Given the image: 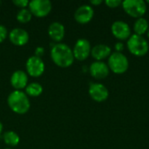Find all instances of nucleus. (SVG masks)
<instances>
[{
  "mask_svg": "<svg viewBox=\"0 0 149 149\" xmlns=\"http://www.w3.org/2000/svg\"><path fill=\"white\" fill-rule=\"evenodd\" d=\"M51 58L53 63L61 68H67L73 64L72 50L65 44L57 43L51 50Z\"/></svg>",
  "mask_w": 149,
  "mask_h": 149,
  "instance_id": "nucleus-1",
  "label": "nucleus"
},
{
  "mask_svg": "<svg viewBox=\"0 0 149 149\" xmlns=\"http://www.w3.org/2000/svg\"><path fill=\"white\" fill-rule=\"evenodd\" d=\"M7 104L10 110L17 114H25L31 107L28 96L22 91H13L7 98Z\"/></svg>",
  "mask_w": 149,
  "mask_h": 149,
  "instance_id": "nucleus-2",
  "label": "nucleus"
},
{
  "mask_svg": "<svg viewBox=\"0 0 149 149\" xmlns=\"http://www.w3.org/2000/svg\"><path fill=\"white\" fill-rule=\"evenodd\" d=\"M127 48L129 52L137 57H142L146 55L148 52L149 45L147 39L143 36L137 34H133L127 39Z\"/></svg>",
  "mask_w": 149,
  "mask_h": 149,
  "instance_id": "nucleus-3",
  "label": "nucleus"
},
{
  "mask_svg": "<svg viewBox=\"0 0 149 149\" xmlns=\"http://www.w3.org/2000/svg\"><path fill=\"white\" fill-rule=\"evenodd\" d=\"M108 67L113 72L116 74H122L128 70L129 61L126 55L122 52H115L108 58Z\"/></svg>",
  "mask_w": 149,
  "mask_h": 149,
  "instance_id": "nucleus-4",
  "label": "nucleus"
},
{
  "mask_svg": "<svg viewBox=\"0 0 149 149\" xmlns=\"http://www.w3.org/2000/svg\"><path fill=\"white\" fill-rule=\"evenodd\" d=\"M124 10L133 17H143L147 11V4L143 0H125L122 2Z\"/></svg>",
  "mask_w": 149,
  "mask_h": 149,
  "instance_id": "nucleus-5",
  "label": "nucleus"
},
{
  "mask_svg": "<svg viewBox=\"0 0 149 149\" xmlns=\"http://www.w3.org/2000/svg\"><path fill=\"white\" fill-rule=\"evenodd\" d=\"M29 10L37 17H45L52 10V5L49 0H32L29 3Z\"/></svg>",
  "mask_w": 149,
  "mask_h": 149,
  "instance_id": "nucleus-6",
  "label": "nucleus"
},
{
  "mask_svg": "<svg viewBox=\"0 0 149 149\" xmlns=\"http://www.w3.org/2000/svg\"><path fill=\"white\" fill-rule=\"evenodd\" d=\"M25 69L28 75L33 78H38L44 73L45 70V65L41 58L36 57L34 55L27 59L25 64Z\"/></svg>",
  "mask_w": 149,
  "mask_h": 149,
  "instance_id": "nucleus-7",
  "label": "nucleus"
},
{
  "mask_svg": "<svg viewBox=\"0 0 149 149\" xmlns=\"http://www.w3.org/2000/svg\"><path fill=\"white\" fill-rule=\"evenodd\" d=\"M91 50H92L91 44L87 39L86 38L78 39L72 49L74 58L79 61L86 60L91 54Z\"/></svg>",
  "mask_w": 149,
  "mask_h": 149,
  "instance_id": "nucleus-8",
  "label": "nucleus"
},
{
  "mask_svg": "<svg viewBox=\"0 0 149 149\" xmlns=\"http://www.w3.org/2000/svg\"><path fill=\"white\" fill-rule=\"evenodd\" d=\"M88 93L90 97L97 102H103L107 100L109 96L108 89L100 83H91Z\"/></svg>",
  "mask_w": 149,
  "mask_h": 149,
  "instance_id": "nucleus-9",
  "label": "nucleus"
},
{
  "mask_svg": "<svg viewBox=\"0 0 149 149\" xmlns=\"http://www.w3.org/2000/svg\"><path fill=\"white\" fill-rule=\"evenodd\" d=\"M111 31L113 35L120 40H126L131 37V29L128 24L121 20H118L113 23Z\"/></svg>",
  "mask_w": 149,
  "mask_h": 149,
  "instance_id": "nucleus-10",
  "label": "nucleus"
},
{
  "mask_svg": "<svg viewBox=\"0 0 149 149\" xmlns=\"http://www.w3.org/2000/svg\"><path fill=\"white\" fill-rule=\"evenodd\" d=\"M94 16L93 8L88 4L79 6L74 12V19L81 24L89 23Z\"/></svg>",
  "mask_w": 149,
  "mask_h": 149,
  "instance_id": "nucleus-11",
  "label": "nucleus"
},
{
  "mask_svg": "<svg viewBox=\"0 0 149 149\" xmlns=\"http://www.w3.org/2000/svg\"><path fill=\"white\" fill-rule=\"evenodd\" d=\"M8 36L10 43L17 46L25 45L29 41V33L21 28H15L11 30Z\"/></svg>",
  "mask_w": 149,
  "mask_h": 149,
  "instance_id": "nucleus-12",
  "label": "nucleus"
},
{
  "mask_svg": "<svg viewBox=\"0 0 149 149\" xmlns=\"http://www.w3.org/2000/svg\"><path fill=\"white\" fill-rule=\"evenodd\" d=\"M10 82L15 90L21 91L28 85V75L24 71L17 70L11 74Z\"/></svg>",
  "mask_w": 149,
  "mask_h": 149,
  "instance_id": "nucleus-13",
  "label": "nucleus"
},
{
  "mask_svg": "<svg viewBox=\"0 0 149 149\" xmlns=\"http://www.w3.org/2000/svg\"><path fill=\"white\" fill-rule=\"evenodd\" d=\"M89 72L92 77H93L94 79H102L108 76L109 67L107 64L102 61H95L90 65Z\"/></svg>",
  "mask_w": 149,
  "mask_h": 149,
  "instance_id": "nucleus-14",
  "label": "nucleus"
},
{
  "mask_svg": "<svg viewBox=\"0 0 149 149\" xmlns=\"http://www.w3.org/2000/svg\"><path fill=\"white\" fill-rule=\"evenodd\" d=\"M65 32V26L59 22H53L48 27V35L54 42L62 41Z\"/></svg>",
  "mask_w": 149,
  "mask_h": 149,
  "instance_id": "nucleus-15",
  "label": "nucleus"
},
{
  "mask_svg": "<svg viewBox=\"0 0 149 149\" xmlns=\"http://www.w3.org/2000/svg\"><path fill=\"white\" fill-rule=\"evenodd\" d=\"M111 54H112L111 47L104 44L97 45L94 47H93L91 50V55L97 61H101L107 58V57H109Z\"/></svg>",
  "mask_w": 149,
  "mask_h": 149,
  "instance_id": "nucleus-16",
  "label": "nucleus"
},
{
  "mask_svg": "<svg viewBox=\"0 0 149 149\" xmlns=\"http://www.w3.org/2000/svg\"><path fill=\"white\" fill-rule=\"evenodd\" d=\"M3 140L7 146L16 147L19 144L20 138L18 134L14 131H7L3 135Z\"/></svg>",
  "mask_w": 149,
  "mask_h": 149,
  "instance_id": "nucleus-17",
  "label": "nucleus"
},
{
  "mask_svg": "<svg viewBox=\"0 0 149 149\" xmlns=\"http://www.w3.org/2000/svg\"><path fill=\"white\" fill-rule=\"evenodd\" d=\"M149 29L148 21L144 18V17H140L138 18L134 24V30L135 31V34L142 36L146 32H148Z\"/></svg>",
  "mask_w": 149,
  "mask_h": 149,
  "instance_id": "nucleus-18",
  "label": "nucleus"
},
{
  "mask_svg": "<svg viewBox=\"0 0 149 149\" xmlns=\"http://www.w3.org/2000/svg\"><path fill=\"white\" fill-rule=\"evenodd\" d=\"M43 93V86L38 82H32L25 87V93L30 97H38Z\"/></svg>",
  "mask_w": 149,
  "mask_h": 149,
  "instance_id": "nucleus-19",
  "label": "nucleus"
},
{
  "mask_svg": "<svg viewBox=\"0 0 149 149\" xmlns=\"http://www.w3.org/2000/svg\"><path fill=\"white\" fill-rule=\"evenodd\" d=\"M32 14L29 10V9H21L17 14V20L21 24L29 23L31 20Z\"/></svg>",
  "mask_w": 149,
  "mask_h": 149,
  "instance_id": "nucleus-20",
  "label": "nucleus"
},
{
  "mask_svg": "<svg viewBox=\"0 0 149 149\" xmlns=\"http://www.w3.org/2000/svg\"><path fill=\"white\" fill-rule=\"evenodd\" d=\"M29 3L30 2L27 0H13L12 1V3L14 5H16L17 7L21 8V9H25L29 5Z\"/></svg>",
  "mask_w": 149,
  "mask_h": 149,
  "instance_id": "nucleus-21",
  "label": "nucleus"
},
{
  "mask_svg": "<svg viewBox=\"0 0 149 149\" xmlns=\"http://www.w3.org/2000/svg\"><path fill=\"white\" fill-rule=\"evenodd\" d=\"M105 3L109 8H117L120 4H122V2L120 0H106Z\"/></svg>",
  "mask_w": 149,
  "mask_h": 149,
  "instance_id": "nucleus-22",
  "label": "nucleus"
},
{
  "mask_svg": "<svg viewBox=\"0 0 149 149\" xmlns=\"http://www.w3.org/2000/svg\"><path fill=\"white\" fill-rule=\"evenodd\" d=\"M8 36V31L7 29L4 25L0 24V44L3 43Z\"/></svg>",
  "mask_w": 149,
  "mask_h": 149,
  "instance_id": "nucleus-23",
  "label": "nucleus"
},
{
  "mask_svg": "<svg viewBox=\"0 0 149 149\" xmlns=\"http://www.w3.org/2000/svg\"><path fill=\"white\" fill-rule=\"evenodd\" d=\"M44 54H45V48L44 47L38 46L36 48V50H35V56L36 57L41 58Z\"/></svg>",
  "mask_w": 149,
  "mask_h": 149,
  "instance_id": "nucleus-24",
  "label": "nucleus"
},
{
  "mask_svg": "<svg viewBox=\"0 0 149 149\" xmlns=\"http://www.w3.org/2000/svg\"><path fill=\"white\" fill-rule=\"evenodd\" d=\"M114 47H115V49L117 50L118 52H121V51H122L123 48H124V45H123V43H121V42H118L117 44H115Z\"/></svg>",
  "mask_w": 149,
  "mask_h": 149,
  "instance_id": "nucleus-25",
  "label": "nucleus"
},
{
  "mask_svg": "<svg viewBox=\"0 0 149 149\" xmlns=\"http://www.w3.org/2000/svg\"><path fill=\"white\" fill-rule=\"evenodd\" d=\"M90 3L93 5H99L100 3H102V1L101 0H92V1H90Z\"/></svg>",
  "mask_w": 149,
  "mask_h": 149,
  "instance_id": "nucleus-26",
  "label": "nucleus"
},
{
  "mask_svg": "<svg viewBox=\"0 0 149 149\" xmlns=\"http://www.w3.org/2000/svg\"><path fill=\"white\" fill-rule=\"evenodd\" d=\"M2 132H3V124H2V122L0 121V134H2Z\"/></svg>",
  "mask_w": 149,
  "mask_h": 149,
  "instance_id": "nucleus-27",
  "label": "nucleus"
},
{
  "mask_svg": "<svg viewBox=\"0 0 149 149\" xmlns=\"http://www.w3.org/2000/svg\"><path fill=\"white\" fill-rule=\"evenodd\" d=\"M148 38H149V29H148Z\"/></svg>",
  "mask_w": 149,
  "mask_h": 149,
  "instance_id": "nucleus-28",
  "label": "nucleus"
},
{
  "mask_svg": "<svg viewBox=\"0 0 149 149\" xmlns=\"http://www.w3.org/2000/svg\"><path fill=\"white\" fill-rule=\"evenodd\" d=\"M147 2H148V3H149V0H148V1H147Z\"/></svg>",
  "mask_w": 149,
  "mask_h": 149,
  "instance_id": "nucleus-29",
  "label": "nucleus"
},
{
  "mask_svg": "<svg viewBox=\"0 0 149 149\" xmlns=\"http://www.w3.org/2000/svg\"><path fill=\"white\" fill-rule=\"evenodd\" d=\"M5 149H11V148H5Z\"/></svg>",
  "mask_w": 149,
  "mask_h": 149,
  "instance_id": "nucleus-30",
  "label": "nucleus"
}]
</instances>
